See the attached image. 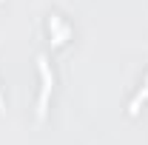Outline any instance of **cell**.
Returning <instances> with one entry per match:
<instances>
[{
	"label": "cell",
	"mask_w": 148,
	"mask_h": 145,
	"mask_svg": "<svg viewBox=\"0 0 148 145\" xmlns=\"http://www.w3.org/2000/svg\"><path fill=\"white\" fill-rule=\"evenodd\" d=\"M37 63H40V80H43V85H40V100H37V117H46V105H49V94H51V85H54V77L49 71L46 57H40Z\"/></svg>",
	"instance_id": "obj_1"
},
{
	"label": "cell",
	"mask_w": 148,
	"mask_h": 145,
	"mask_svg": "<svg viewBox=\"0 0 148 145\" xmlns=\"http://www.w3.org/2000/svg\"><path fill=\"white\" fill-rule=\"evenodd\" d=\"M148 100V80H145V88H140V94H137V97H134V103H131V114H137V111H140V103H145Z\"/></svg>",
	"instance_id": "obj_2"
},
{
	"label": "cell",
	"mask_w": 148,
	"mask_h": 145,
	"mask_svg": "<svg viewBox=\"0 0 148 145\" xmlns=\"http://www.w3.org/2000/svg\"><path fill=\"white\" fill-rule=\"evenodd\" d=\"M0 111H3V97H0Z\"/></svg>",
	"instance_id": "obj_3"
}]
</instances>
